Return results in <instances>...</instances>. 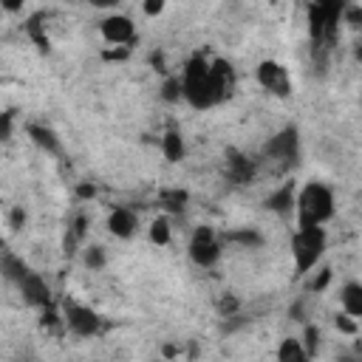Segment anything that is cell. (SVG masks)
Instances as JSON below:
<instances>
[{
    "label": "cell",
    "instance_id": "1f68e13d",
    "mask_svg": "<svg viewBox=\"0 0 362 362\" xmlns=\"http://www.w3.org/2000/svg\"><path fill=\"white\" fill-rule=\"evenodd\" d=\"M17 362H28V359H17Z\"/></svg>",
    "mask_w": 362,
    "mask_h": 362
},
{
    "label": "cell",
    "instance_id": "ba28073f",
    "mask_svg": "<svg viewBox=\"0 0 362 362\" xmlns=\"http://www.w3.org/2000/svg\"><path fill=\"white\" fill-rule=\"evenodd\" d=\"M263 153H266V158H272V161H283V164L297 161V153H300V136H297V130H294V127H286V130L274 133V136L266 141Z\"/></svg>",
    "mask_w": 362,
    "mask_h": 362
},
{
    "label": "cell",
    "instance_id": "9c48e42d",
    "mask_svg": "<svg viewBox=\"0 0 362 362\" xmlns=\"http://www.w3.org/2000/svg\"><path fill=\"white\" fill-rule=\"evenodd\" d=\"M20 294H23V300L28 303V305H34V308H48L51 305V286H48V280L40 274V272H28L23 280H20Z\"/></svg>",
    "mask_w": 362,
    "mask_h": 362
},
{
    "label": "cell",
    "instance_id": "8992f818",
    "mask_svg": "<svg viewBox=\"0 0 362 362\" xmlns=\"http://www.w3.org/2000/svg\"><path fill=\"white\" fill-rule=\"evenodd\" d=\"M65 325L76 337H93V334L102 331V317L90 305L71 303V305H65Z\"/></svg>",
    "mask_w": 362,
    "mask_h": 362
},
{
    "label": "cell",
    "instance_id": "7a4b0ae2",
    "mask_svg": "<svg viewBox=\"0 0 362 362\" xmlns=\"http://www.w3.org/2000/svg\"><path fill=\"white\" fill-rule=\"evenodd\" d=\"M297 226H325L334 212H337V201L331 187H325L322 181H308L297 189Z\"/></svg>",
    "mask_w": 362,
    "mask_h": 362
},
{
    "label": "cell",
    "instance_id": "7c38bea8",
    "mask_svg": "<svg viewBox=\"0 0 362 362\" xmlns=\"http://www.w3.org/2000/svg\"><path fill=\"white\" fill-rule=\"evenodd\" d=\"M294 204H297V189L294 184H283L277 189H272V195L266 198V209L277 212L280 218H288L294 212Z\"/></svg>",
    "mask_w": 362,
    "mask_h": 362
},
{
    "label": "cell",
    "instance_id": "5bb4252c",
    "mask_svg": "<svg viewBox=\"0 0 362 362\" xmlns=\"http://www.w3.org/2000/svg\"><path fill=\"white\" fill-rule=\"evenodd\" d=\"M339 305H342V314H348L354 320H362V283L359 280L342 283V288H339Z\"/></svg>",
    "mask_w": 362,
    "mask_h": 362
},
{
    "label": "cell",
    "instance_id": "f546056e",
    "mask_svg": "<svg viewBox=\"0 0 362 362\" xmlns=\"http://www.w3.org/2000/svg\"><path fill=\"white\" fill-rule=\"evenodd\" d=\"M356 59H359V62H362V42H359V45H356Z\"/></svg>",
    "mask_w": 362,
    "mask_h": 362
},
{
    "label": "cell",
    "instance_id": "7402d4cb",
    "mask_svg": "<svg viewBox=\"0 0 362 362\" xmlns=\"http://www.w3.org/2000/svg\"><path fill=\"white\" fill-rule=\"evenodd\" d=\"M82 263L90 269V272H99L105 266V249L102 246H85L82 249Z\"/></svg>",
    "mask_w": 362,
    "mask_h": 362
},
{
    "label": "cell",
    "instance_id": "d6986e66",
    "mask_svg": "<svg viewBox=\"0 0 362 362\" xmlns=\"http://www.w3.org/2000/svg\"><path fill=\"white\" fill-rule=\"evenodd\" d=\"M147 238H150V243H156V246H167V243L173 240L170 218H167V215L153 218V221H150V226H147Z\"/></svg>",
    "mask_w": 362,
    "mask_h": 362
},
{
    "label": "cell",
    "instance_id": "44dd1931",
    "mask_svg": "<svg viewBox=\"0 0 362 362\" xmlns=\"http://www.w3.org/2000/svg\"><path fill=\"white\" fill-rule=\"evenodd\" d=\"M161 206L167 212H181L187 206V192L184 189H164L161 192Z\"/></svg>",
    "mask_w": 362,
    "mask_h": 362
},
{
    "label": "cell",
    "instance_id": "ffe728a7",
    "mask_svg": "<svg viewBox=\"0 0 362 362\" xmlns=\"http://www.w3.org/2000/svg\"><path fill=\"white\" fill-rule=\"evenodd\" d=\"M158 96H161L167 105H175V102H181V99H184V85H181V76H167V79L161 82V90H158Z\"/></svg>",
    "mask_w": 362,
    "mask_h": 362
},
{
    "label": "cell",
    "instance_id": "9a60e30c",
    "mask_svg": "<svg viewBox=\"0 0 362 362\" xmlns=\"http://www.w3.org/2000/svg\"><path fill=\"white\" fill-rule=\"evenodd\" d=\"M0 272H3V277H6L8 283L20 286V280L31 272V266H28L20 255H14V252H3V257H0Z\"/></svg>",
    "mask_w": 362,
    "mask_h": 362
},
{
    "label": "cell",
    "instance_id": "52a82bcc",
    "mask_svg": "<svg viewBox=\"0 0 362 362\" xmlns=\"http://www.w3.org/2000/svg\"><path fill=\"white\" fill-rule=\"evenodd\" d=\"M99 34L107 45H130L136 40V23L127 14H107L99 23Z\"/></svg>",
    "mask_w": 362,
    "mask_h": 362
},
{
    "label": "cell",
    "instance_id": "484cf974",
    "mask_svg": "<svg viewBox=\"0 0 362 362\" xmlns=\"http://www.w3.org/2000/svg\"><path fill=\"white\" fill-rule=\"evenodd\" d=\"M334 325H337L342 334H356V320H354V317H348V314H337Z\"/></svg>",
    "mask_w": 362,
    "mask_h": 362
},
{
    "label": "cell",
    "instance_id": "8fae6325",
    "mask_svg": "<svg viewBox=\"0 0 362 362\" xmlns=\"http://www.w3.org/2000/svg\"><path fill=\"white\" fill-rule=\"evenodd\" d=\"M212 85H215V93H218L221 102L232 96V90H235V68L226 59H212Z\"/></svg>",
    "mask_w": 362,
    "mask_h": 362
},
{
    "label": "cell",
    "instance_id": "3957f363",
    "mask_svg": "<svg viewBox=\"0 0 362 362\" xmlns=\"http://www.w3.org/2000/svg\"><path fill=\"white\" fill-rule=\"evenodd\" d=\"M328 249V235L325 226H297L291 235V260H294V274L303 277L308 274L325 255Z\"/></svg>",
    "mask_w": 362,
    "mask_h": 362
},
{
    "label": "cell",
    "instance_id": "30bf717a",
    "mask_svg": "<svg viewBox=\"0 0 362 362\" xmlns=\"http://www.w3.org/2000/svg\"><path fill=\"white\" fill-rule=\"evenodd\" d=\"M136 229H139V215H136L133 209H127V206L110 209V215H107V232H110L113 238L130 240V238L136 235Z\"/></svg>",
    "mask_w": 362,
    "mask_h": 362
},
{
    "label": "cell",
    "instance_id": "5b68a950",
    "mask_svg": "<svg viewBox=\"0 0 362 362\" xmlns=\"http://www.w3.org/2000/svg\"><path fill=\"white\" fill-rule=\"evenodd\" d=\"M255 76H257V85H260L263 90H269L272 96H280V99L291 96V74H288V68H286L283 62H277V59H263V62L257 65Z\"/></svg>",
    "mask_w": 362,
    "mask_h": 362
},
{
    "label": "cell",
    "instance_id": "4dcf8cb0",
    "mask_svg": "<svg viewBox=\"0 0 362 362\" xmlns=\"http://www.w3.org/2000/svg\"><path fill=\"white\" fill-rule=\"evenodd\" d=\"M156 362H173V359H156Z\"/></svg>",
    "mask_w": 362,
    "mask_h": 362
},
{
    "label": "cell",
    "instance_id": "f1b7e54d",
    "mask_svg": "<svg viewBox=\"0 0 362 362\" xmlns=\"http://www.w3.org/2000/svg\"><path fill=\"white\" fill-rule=\"evenodd\" d=\"M328 280H331V272H322V274H320V280H314V283H311V288H314V291H320V288H325V283H328Z\"/></svg>",
    "mask_w": 362,
    "mask_h": 362
},
{
    "label": "cell",
    "instance_id": "6da1fadb",
    "mask_svg": "<svg viewBox=\"0 0 362 362\" xmlns=\"http://www.w3.org/2000/svg\"><path fill=\"white\" fill-rule=\"evenodd\" d=\"M181 85H184V102L195 110H206L221 105L215 85H212V62L204 54H195L184 62L181 71Z\"/></svg>",
    "mask_w": 362,
    "mask_h": 362
},
{
    "label": "cell",
    "instance_id": "603a6c76",
    "mask_svg": "<svg viewBox=\"0 0 362 362\" xmlns=\"http://www.w3.org/2000/svg\"><path fill=\"white\" fill-rule=\"evenodd\" d=\"M303 345H305V351L314 356L317 354V348H320V328L317 325H305V331H303Z\"/></svg>",
    "mask_w": 362,
    "mask_h": 362
},
{
    "label": "cell",
    "instance_id": "e0dca14e",
    "mask_svg": "<svg viewBox=\"0 0 362 362\" xmlns=\"http://www.w3.org/2000/svg\"><path fill=\"white\" fill-rule=\"evenodd\" d=\"M226 173H229V178H232L235 184H249V181L255 178V164H252L249 158L238 156V153H229V158H226Z\"/></svg>",
    "mask_w": 362,
    "mask_h": 362
},
{
    "label": "cell",
    "instance_id": "cb8c5ba5",
    "mask_svg": "<svg viewBox=\"0 0 362 362\" xmlns=\"http://www.w3.org/2000/svg\"><path fill=\"white\" fill-rule=\"evenodd\" d=\"M229 240H238V243H243V246H260V243H263V238H260L257 232H252V229H249V232H246V229H243V232H232Z\"/></svg>",
    "mask_w": 362,
    "mask_h": 362
},
{
    "label": "cell",
    "instance_id": "4fadbf2b",
    "mask_svg": "<svg viewBox=\"0 0 362 362\" xmlns=\"http://www.w3.org/2000/svg\"><path fill=\"white\" fill-rule=\"evenodd\" d=\"M25 136L40 147V150H45V153H51V156H57L62 147H59V136L48 127V124H40V122H28L25 124Z\"/></svg>",
    "mask_w": 362,
    "mask_h": 362
},
{
    "label": "cell",
    "instance_id": "4316f807",
    "mask_svg": "<svg viewBox=\"0 0 362 362\" xmlns=\"http://www.w3.org/2000/svg\"><path fill=\"white\" fill-rule=\"evenodd\" d=\"M141 11H144L147 17H158V14L164 11V0H144V3H141Z\"/></svg>",
    "mask_w": 362,
    "mask_h": 362
},
{
    "label": "cell",
    "instance_id": "83f0119b",
    "mask_svg": "<svg viewBox=\"0 0 362 362\" xmlns=\"http://www.w3.org/2000/svg\"><path fill=\"white\" fill-rule=\"evenodd\" d=\"M0 136L8 139L11 136V113H3V122H0Z\"/></svg>",
    "mask_w": 362,
    "mask_h": 362
},
{
    "label": "cell",
    "instance_id": "d4e9b609",
    "mask_svg": "<svg viewBox=\"0 0 362 362\" xmlns=\"http://www.w3.org/2000/svg\"><path fill=\"white\" fill-rule=\"evenodd\" d=\"M342 23H348L354 28H362V6H345L342 8Z\"/></svg>",
    "mask_w": 362,
    "mask_h": 362
},
{
    "label": "cell",
    "instance_id": "2e32d148",
    "mask_svg": "<svg viewBox=\"0 0 362 362\" xmlns=\"http://www.w3.org/2000/svg\"><path fill=\"white\" fill-rule=\"evenodd\" d=\"M277 362H311V354L305 351L303 339L283 337L280 345H277Z\"/></svg>",
    "mask_w": 362,
    "mask_h": 362
},
{
    "label": "cell",
    "instance_id": "277c9868",
    "mask_svg": "<svg viewBox=\"0 0 362 362\" xmlns=\"http://www.w3.org/2000/svg\"><path fill=\"white\" fill-rule=\"evenodd\" d=\"M187 255L198 269H212L223 255V243L218 240L212 226H198L187 243Z\"/></svg>",
    "mask_w": 362,
    "mask_h": 362
},
{
    "label": "cell",
    "instance_id": "ac0fdd59",
    "mask_svg": "<svg viewBox=\"0 0 362 362\" xmlns=\"http://www.w3.org/2000/svg\"><path fill=\"white\" fill-rule=\"evenodd\" d=\"M161 153H164V158H167L170 164L181 161V158H184V153H187L184 136H181L178 130H167V133L161 136Z\"/></svg>",
    "mask_w": 362,
    "mask_h": 362
}]
</instances>
